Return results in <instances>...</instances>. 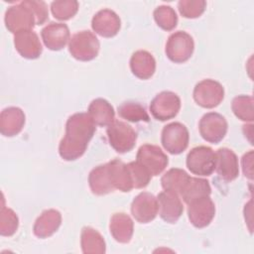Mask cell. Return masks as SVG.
Returning <instances> with one entry per match:
<instances>
[{
  "label": "cell",
  "mask_w": 254,
  "mask_h": 254,
  "mask_svg": "<svg viewBox=\"0 0 254 254\" xmlns=\"http://www.w3.org/2000/svg\"><path fill=\"white\" fill-rule=\"evenodd\" d=\"M121 27L119 16L110 9L98 11L91 20L92 30L99 36L111 38L117 35Z\"/></svg>",
  "instance_id": "9a60e30c"
},
{
  "label": "cell",
  "mask_w": 254,
  "mask_h": 254,
  "mask_svg": "<svg viewBox=\"0 0 254 254\" xmlns=\"http://www.w3.org/2000/svg\"><path fill=\"white\" fill-rule=\"evenodd\" d=\"M4 21L8 31L14 35L22 31L33 30L36 25L34 14L23 1L6 10Z\"/></svg>",
  "instance_id": "52a82bcc"
},
{
  "label": "cell",
  "mask_w": 254,
  "mask_h": 254,
  "mask_svg": "<svg viewBox=\"0 0 254 254\" xmlns=\"http://www.w3.org/2000/svg\"><path fill=\"white\" fill-rule=\"evenodd\" d=\"M62 224V214L59 210L51 208L44 210L36 219L33 232L39 238H47L52 236L60 228Z\"/></svg>",
  "instance_id": "44dd1931"
},
{
  "label": "cell",
  "mask_w": 254,
  "mask_h": 254,
  "mask_svg": "<svg viewBox=\"0 0 254 254\" xmlns=\"http://www.w3.org/2000/svg\"><path fill=\"white\" fill-rule=\"evenodd\" d=\"M96 125L88 113H74L65 123V134L59 145V154L65 161H74L86 151Z\"/></svg>",
  "instance_id": "6da1fadb"
},
{
  "label": "cell",
  "mask_w": 254,
  "mask_h": 254,
  "mask_svg": "<svg viewBox=\"0 0 254 254\" xmlns=\"http://www.w3.org/2000/svg\"><path fill=\"white\" fill-rule=\"evenodd\" d=\"M118 115L130 122H148L150 117L146 111V109L137 102L126 101L118 106Z\"/></svg>",
  "instance_id": "f1b7e54d"
},
{
  "label": "cell",
  "mask_w": 254,
  "mask_h": 254,
  "mask_svg": "<svg viewBox=\"0 0 254 254\" xmlns=\"http://www.w3.org/2000/svg\"><path fill=\"white\" fill-rule=\"evenodd\" d=\"M154 19L157 25L165 30L172 31L178 24V16L176 11L167 5H162L154 10Z\"/></svg>",
  "instance_id": "4dcf8cb0"
},
{
  "label": "cell",
  "mask_w": 254,
  "mask_h": 254,
  "mask_svg": "<svg viewBox=\"0 0 254 254\" xmlns=\"http://www.w3.org/2000/svg\"><path fill=\"white\" fill-rule=\"evenodd\" d=\"M224 98V88L216 80L203 79L193 89L194 101L203 108H213Z\"/></svg>",
  "instance_id": "9c48e42d"
},
{
  "label": "cell",
  "mask_w": 254,
  "mask_h": 254,
  "mask_svg": "<svg viewBox=\"0 0 254 254\" xmlns=\"http://www.w3.org/2000/svg\"><path fill=\"white\" fill-rule=\"evenodd\" d=\"M106 133L110 146L117 153H127L131 151L136 144V131L124 121L114 120L107 126Z\"/></svg>",
  "instance_id": "3957f363"
},
{
  "label": "cell",
  "mask_w": 254,
  "mask_h": 254,
  "mask_svg": "<svg viewBox=\"0 0 254 254\" xmlns=\"http://www.w3.org/2000/svg\"><path fill=\"white\" fill-rule=\"evenodd\" d=\"M19 218L13 209L6 207L3 203L0 211V234L12 236L18 229Z\"/></svg>",
  "instance_id": "d6a6232c"
},
{
  "label": "cell",
  "mask_w": 254,
  "mask_h": 254,
  "mask_svg": "<svg viewBox=\"0 0 254 254\" xmlns=\"http://www.w3.org/2000/svg\"><path fill=\"white\" fill-rule=\"evenodd\" d=\"M189 140L188 128L180 122L170 123L162 130V145L172 155L183 153L189 145Z\"/></svg>",
  "instance_id": "8992f818"
},
{
  "label": "cell",
  "mask_w": 254,
  "mask_h": 254,
  "mask_svg": "<svg viewBox=\"0 0 254 254\" xmlns=\"http://www.w3.org/2000/svg\"><path fill=\"white\" fill-rule=\"evenodd\" d=\"M231 108L234 115L245 122L254 120L253 97L251 95H238L233 98Z\"/></svg>",
  "instance_id": "f546056e"
},
{
  "label": "cell",
  "mask_w": 254,
  "mask_h": 254,
  "mask_svg": "<svg viewBox=\"0 0 254 254\" xmlns=\"http://www.w3.org/2000/svg\"><path fill=\"white\" fill-rule=\"evenodd\" d=\"M78 10V2L75 0H57L51 4L53 16L61 21L72 18Z\"/></svg>",
  "instance_id": "1f68e13d"
},
{
  "label": "cell",
  "mask_w": 254,
  "mask_h": 254,
  "mask_svg": "<svg viewBox=\"0 0 254 254\" xmlns=\"http://www.w3.org/2000/svg\"><path fill=\"white\" fill-rule=\"evenodd\" d=\"M25 125L24 111L19 107H7L0 114V132L3 136L13 137L19 134Z\"/></svg>",
  "instance_id": "ffe728a7"
},
{
  "label": "cell",
  "mask_w": 254,
  "mask_h": 254,
  "mask_svg": "<svg viewBox=\"0 0 254 254\" xmlns=\"http://www.w3.org/2000/svg\"><path fill=\"white\" fill-rule=\"evenodd\" d=\"M221 179L226 182L235 180L239 175L236 154L228 148H220L215 153V169Z\"/></svg>",
  "instance_id": "2e32d148"
},
{
  "label": "cell",
  "mask_w": 254,
  "mask_h": 254,
  "mask_svg": "<svg viewBox=\"0 0 254 254\" xmlns=\"http://www.w3.org/2000/svg\"><path fill=\"white\" fill-rule=\"evenodd\" d=\"M80 245L84 254H103L106 251V245L102 235L89 226H84L81 230Z\"/></svg>",
  "instance_id": "4316f807"
},
{
  "label": "cell",
  "mask_w": 254,
  "mask_h": 254,
  "mask_svg": "<svg viewBox=\"0 0 254 254\" xmlns=\"http://www.w3.org/2000/svg\"><path fill=\"white\" fill-rule=\"evenodd\" d=\"M136 161L140 163L152 177L160 175L169 163L167 155L161 148L151 144H145L139 148Z\"/></svg>",
  "instance_id": "30bf717a"
},
{
  "label": "cell",
  "mask_w": 254,
  "mask_h": 254,
  "mask_svg": "<svg viewBox=\"0 0 254 254\" xmlns=\"http://www.w3.org/2000/svg\"><path fill=\"white\" fill-rule=\"evenodd\" d=\"M130 172L132 184L134 189H143L148 186L151 181V174L137 161L130 162L127 164Z\"/></svg>",
  "instance_id": "836d02e7"
},
{
  "label": "cell",
  "mask_w": 254,
  "mask_h": 254,
  "mask_svg": "<svg viewBox=\"0 0 254 254\" xmlns=\"http://www.w3.org/2000/svg\"><path fill=\"white\" fill-rule=\"evenodd\" d=\"M108 165L115 190H119L123 192H128L132 189H134L127 164L123 163L118 159H114L108 162Z\"/></svg>",
  "instance_id": "484cf974"
},
{
  "label": "cell",
  "mask_w": 254,
  "mask_h": 254,
  "mask_svg": "<svg viewBox=\"0 0 254 254\" xmlns=\"http://www.w3.org/2000/svg\"><path fill=\"white\" fill-rule=\"evenodd\" d=\"M109 230L119 243H128L133 235L134 224L131 217L124 212L114 213L110 218Z\"/></svg>",
  "instance_id": "7402d4cb"
},
{
  "label": "cell",
  "mask_w": 254,
  "mask_h": 254,
  "mask_svg": "<svg viewBox=\"0 0 254 254\" xmlns=\"http://www.w3.org/2000/svg\"><path fill=\"white\" fill-rule=\"evenodd\" d=\"M188 216L196 228L209 225L215 215V205L209 196L198 198L188 204Z\"/></svg>",
  "instance_id": "7c38bea8"
},
{
  "label": "cell",
  "mask_w": 254,
  "mask_h": 254,
  "mask_svg": "<svg viewBox=\"0 0 254 254\" xmlns=\"http://www.w3.org/2000/svg\"><path fill=\"white\" fill-rule=\"evenodd\" d=\"M159 214L168 223H175L179 220L184 211L182 200L178 193L164 190L157 196Z\"/></svg>",
  "instance_id": "5bb4252c"
},
{
  "label": "cell",
  "mask_w": 254,
  "mask_h": 254,
  "mask_svg": "<svg viewBox=\"0 0 254 254\" xmlns=\"http://www.w3.org/2000/svg\"><path fill=\"white\" fill-rule=\"evenodd\" d=\"M194 43L190 34L184 31L173 33L166 44V55L170 61L176 64L187 62L192 55Z\"/></svg>",
  "instance_id": "277c9868"
},
{
  "label": "cell",
  "mask_w": 254,
  "mask_h": 254,
  "mask_svg": "<svg viewBox=\"0 0 254 254\" xmlns=\"http://www.w3.org/2000/svg\"><path fill=\"white\" fill-rule=\"evenodd\" d=\"M87 113L97 126H109L115 120V112L112 105L103 98L92 100L88 106Z\"/></svg>",
  "instance_id": "cb8c5ba5"
},
{
  "label": "cell",
  "mask_w": 254,
  "mask_h": 254,
  "mask_svg": "<svg viewBox=\"0 0 254 254\" xmlns=\"http://www.w3.org/2000/svg\"><path fill=\"white\" fill-rule=\"evenodd\" d=\"M130 68L132 73L141 79L150 78L156 69V61L147 51H137L130 59Z\"/></svg>",
  "instance_id": "603a6c76"
},
{
  "label": "cell",
  "mask_w": 254,
  "mask_h": 254,
  "mask_svg": "<svg viewBox=\"0 0 254 254\" xmlns=\"http://www.w3.org/2000/svg\"><path fill=\"white\" fill-rule=\"evenodd\" d=\"M227 128L226 119L216 112L204 114L198 123V130L201 137L212 144H217L224 138Z\"/></svg>",
  "instance_id": "8fae6325"
},
{
  "label": "cell",
  "mask_w": 254,
  "mask_h": 254,
  "mask_svg": "<svg viewBox=\"0 0 254 254\" xmlns=\"http://www.w3.org/2000/svg\"><path fill=\"white\" fill-rule=\"evenodd\" d=\"M181 99L172 91H162L157 94L150 104L152 116L160 121L174 118L180 111Z\"/></svg>",
  "instance_id": "ba28073f"
},
{
  "label": "cell",
  "mask_w": 254,
  "mask_h": 254,
  "mask_svg": "<svg viewBox=\"0 0 254 254\" xmlns=\"http://www.w3.org/2000/svg\"><path fill=\"white\" fill-rule=\"evenodd\" d=\"M187 167L193 175L210 176L215 169V153L206 146L192 148L187 156Z\"/></svg>",
  "instance_id": "5b68a950"
},
{
  "label": "cell",
  "mask_w": 254,
  "mask_h": 254,
  "mask_svg": "<svg viewBox=\"0 0 254 254\" xmlns=\"http://www.w3.org/2000/svg\"><path fill=\"white\" fill-rule=\"evenodd\" d=\"M88 184L92 193L96 195H104L114 191L115 188L112 183L108 163L99 165L90 171Z\"/></svg>",
  "instance_id": "d6986e66"
},
{
  "label": "cell",
  "mask_w": 254,
  "mask_h": 254,
  "mask_svg": "<svg viewBox=\"0 0 254 254\" xmlns=\"http://www.w3.org/2000/svg\"><path fill=\"white\" fill-rule=\"evenodd\" d=\"M189 178L190 176L184 170L179 168H173L163 175L161 179V184L165 190L173 191L180 194Z\"/></svg>",
  "instance_id": "83f0119b"
},
{
  "label": "cell",
  "mask_w": 254,
  "mask_h": 254,
  "mask_svg": "<svg viewBox=\"0 0 254 254\" xmlns=\"http://www.w3.org/2000/svg\"><path fill=\"white\" fill-rule=\"evenodd\" d=\"M45 46L52 51H60L69 42V30L64 23L51 22L41 31Z\"/></svg>",
  "instance_id": "e0dca14e"
},
{
  "label": "cell",
  "mask_w": 254,
  "mask_h": 254,
  "mask_svg": "<svg viewBox=\"0 0 254 254\" xmlns=\"http://www.w3.org/2000/svg\"><path fill=\"white\" fill-rule=\"evenodd\" d=\"M100 44L96 36L90 31L75 33L68 42V51L77 61L88 62L98 55Z\"/></svg>",
  "instance_id": "7a4b0ae2"
},
{
  "label": "cell",
  "mask_w": 254,
  "mask_h": 254,
  "mask_svg": "<svg viewBox=\"0 0 254 254\" xmlns=\"http://www.w3.org/2000/svg\"><path fill=\"white\" fill-rule=\"evenodd\" d=\"M14 46L17 52L25 59H38L43 51L38 35L33 31H22L14 35Z\"/></svg>",
  "instance_id": "ac0fdd59"
},
{
  "label": "cell",
  "mask_w": 254,
  "mask_h": 254,
  "mask_svg": "<svg viewBox=\"0 0 254 254\" xmlns=\"http://www.w3.org/2000/svg\"><path fill=\"white\" fill-rule=\"evenodd\" d=\"M159 206L157 197L147 191L140 192L131 203V213L140 223L152 221L158 214Z\"/></svg>",
  "instance_id": "4fadbf2b"
},
{
  "label": "cell",
  "mask_w": 254,
  "mask_h": 254,
  "mask_svg": "<svg viewBox=\"0 0 254 254\" xmlns=\"http://www.w3.org/2000/svg\"><path fill=\"white\" fill-rule=\"evenodd\" d=\"M210 192L211 189L207 180L190 177L179 195L187 204H189L198 198L209 196Z\"/></svg>",
  "instance_id": "d4e9b609"
},
{
  "label": "cell",
  "mask_w": 254,
  "mask_h": 254,
  "mask_svg": "<svg viewBox=\"0 0 254 254\" xmlns=\"http://www.w3.org/2000/svg\"><path fill=\"white\" fill-rule=\"evenodd\" d=\"M206 2L204 0H181L178 3L181 15L189 19L199 17L204 12Z\"/></svg>",
  "instance_id": "e575fe53"
},
{
  "label": "cell",
  "mask_w": 254,
  "mask_h": 254,
  "mask_svg": "<svg viewBox=\"0 0 254 254\" xmlns=\"http://www.w3.org/2000/svg\"><path fill=\"white\" fill-rule=\"evenodd\" d=\"M26 6L30 8L36 19V25H43L49 18V11L46 2L35 1V0H25L23 1Z\"/></svg>",
  "instance_id": "d590c367"
},
{
  "label": "cell",
  "mask_w": 254,
  "mask_h": 254,
  "mask_svg": "<svg viewBox=\"0 0 254 254\" xmlns=\"http://www.w3.org/2000/svg\"><path fill=\"white\" fill-rule=\"evenodd\" d=\"M243 174L249 180H253V151H249L242 157Z\"/></svg>",
  "instance_id": "8d00e7d4"
}]
</instances>
